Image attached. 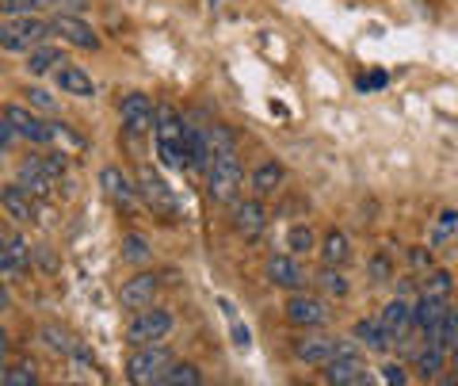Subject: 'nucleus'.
I'll list each match as a JSON object with an SVG mask.
<instances>
[{
    "label": "nucleus",
    "mask_w": 458,
    "mask_h": 386,
    "mask_svg": "<svg viewBox=\"0 0 458 386\" xmlns=\"http://www.w3.org/2000/svg\"><path fill=\"white\" fill-rule=\"evenodd\" d=\"M188 131H191V126L180 119L176 107H168V104L157 107V126H153V134H157V153H161V161H165L168 168H188V165H191Z\"/></svg>",
    "instance_id": "obj_1"
},
{
    "label": "nucleus",
    "mask_w": 458,
    "mask_h": 386,
    "mask_svg": "<svg viewBox=\"0 0 458 386\" xmlns=\"http://www.w3.org/2000/svg\"><path fill=\"white\" fill-rule=\"evenodd\" d=\"M172 367H176V360H172V352L165 345H141L126 360V379L134 386H157Z\"/></svg>",
    "instance_id": "obj_2"
},
{
    "label": "nucleus",
    "mask_w": 458,
    "mask_h": 386,
    "mask_svg": "<svg viewBox=\"0 0 458 386\" xmlns=\"http://www.w3.org/2000/svg\"><path fill=\"white\" fill-rule=\"evenodd\" d=\"M241 188H245V173H241V165H237V153L233 157H214L210 168H207L210 199H218V203H237Z\"/></svg>",
    "instance_id": "obj_3"
},
{
    "label": "nucleus",
    "mask_w": 458,
    "mask_h": 386,
    "mask_svg": "<svg viewBox=\"0 0 458 386\" xmlns=\"http://www.w3.org/2000/svg\"><path fill=\"white\" fill-rule=\"evenodd\" d=\"M54 35L50 23H42L38 16H8L0 27V47L4 50H35L42 47V39Z\"/></svg>",
    "instance_id": "obj_4"
},
{
    "label": "nucleus",
    "mask_w": 458,
    "mask_h": 386,
    "mask_svg": "<svg viewBox=\"0 0 458 386\" xmlns=\"http://www.w3.org/2000/svg\"><path fill=\"white\" fill-rule=\"evenodd\" d=\"M172 333V313L168 310H141L131 318V325H126V345H161V340Z\"/></svg>",
    "instance_id": "obj_5"
},
{
    "label": "nucleus",
    "mask_w": 458,
    "mask_h": 386,
    "mask_svg": "<svg viewBox=\"0 0 458 386\" xmlns=\"http://www.w3.org/2000/svg\"><path fill=\"white\" fill-rule=\"evenodd\" d=\"M119 116H123L126 134H146V131H153V126H157V107H153V99H149L146 92L123 96Z\"/></svg>",
    "instance_id": "obj_6"
},
{
    "label": "nucleus",
    "mask_w": 458,
    "mask_h": 386,
    "mask_svg": "<svg viewBox=\"0 0 458 386\" xmlns=\"http://www.w3.org/2000/svg\"><path fill=\"white\" fill-rule=\"evenodd\" d=\"M4 119L16 126L20 138L35 142V146H47V142H54V123H42L38 116H31V111L20 107V104H8L4 107Z\"/></svg>",
    "instance_id": "obj_7"
},
{
    "label": "nucleus",
    "mask_w": 458,
    "mask_h": 386,
    "mask_svg": "<svg viewBox=\"0 0 458 386\" xmlns=\"http://www.w3.org/2000/svg\"><path fill=\"white\" fill-rule=\"evenodd\" d=\"M138 192L146 195V203L153 210H161V214H176V195H172V188L153 173L149 165H141L138 168Z\"/></svg>",
    "instance_id": "obj_8"
},
{
    "label": "nucleus",
    "mask_w": 458,
    "mask_h": 386,
    "mask_svg": "<svg viewBox=\"0 0 458 386\" xmlns=\"http://www.w3.org/2000/svg\"><path fill=\"white\" fill-rule=\"evenodd\" d=\"M50 27H54V35H62L65 42H73V47H81V50H96L99 47V35L81 16H73V12H57Z\"/></svg>",
    "instance_id": "obj_9"
},
{
    "label": "nucleus",
    "mask_w": 458,
    "mask_h": 386,
    "mask_svg": "<svg viewBox=\"0 0 458 386\" xmlns=\"http://www.w3.org/2000/svg\"><path fill=\"white\" fill-rule=\"evenodd\" d=\"M16 184H20L23 192H31V195H50L57 180L50 176V168H47V161H42V153H35V157H27V161L20 165Z\"/></svg>",
    "instance_id": "obj_10"
},
{
    "label": "nucleus",
    "mask_w": 458,
    "mask_h": 386,
    "mask_svg": "<svg viewBox=\"0 0 458 386\" xmlns=\"http://www.w3.org/2000/svg\"><path fill=\"white\" fill-rule=\"evenodd\" d=\"M360 379H367L363 356H336V360L325 364V382L328 386H355Z\"/></svg>",
    "instance_id": "obj_11"
},
{
    "label": "nucleus",
    "mask_w": 458,
    "mask_h": 386,
    "mask_svg": "<svg viewBox=\"0 0 458 386\" xmlns=\"http://www.w3.org/2000/svg\"><path fill=\"white\" fill-rule=\"evenodd\" d=\"M267 279L283 291H302L306 287V268L294 256H271L267 261Z\"/></svg>",
    "instance_id": "obj_12"
},
{
    "label": "nucleus",
    "mask_w": 458,
    "mask_h": 386,
    "mask_svg": "<svg viewBox=\"0 0 458 386\" xmlns=\"http://www.w3.org/2000/svg\"><path fill=\"white\" fill-rule=\"evenodd\" d=\"M286 322L298 325V329H318L325 322L321 298H313V295H291V303H286Z\"/></svg>",
    "instance_id": "obj_13"
},
{
    "label": "nucleus",
    "mask_w": 458,
    "mask_h": 386,
    "mask_svg": "<svg viewBox=\"0 0 458 386\" xmlns=\"http://www.w3.org/2000/svg\"><path fill=\"white\" fill-rule=\"evenodd\" d=\"M119 298H123V306H126V310H134V313L149 310V306H153V298H157V276H131V279L123 283Z\"/></svg>",
    "instance_id": "obj_14"
},
{
    "label": "nucleus",
    "mask_w": 458,
    "mask_h": 386,
    "mask_svg": "<svg viewBox=\"0 0 458 386\" xmlns=\"http://www.w3.org/2000/svg\"><path fill=\"white\" fill-rule=\"evenodd\" d=\"M333 352H336V340L325 337V333L294 337V356H298V360H306V364H328V360H333Z\"/></svg>",
    "instance_id": "obj_15"
},
{
    "label": "nucleus",
    "mask_w": 458,
    "mask_h": 386,
    "mask_svg": "<svg viewBox=\"0 0 458 386\" xmlns=\"http://www.w3.org/2000/svg\"><path fill=\"white\" fill-rule=\"evenodd\" d=\"M0 203H4V210H8L16 222H35V219H38L35 195L23 192L20 184H4V192H0Z\"/></svg>",
    "instance_id": "obj_16"
},
{
    "label": "nucleus",
    "mask_w": 458,
    "mask_h": 386,
    "mask_svg": "<svg viewBox=\"0 0 458 386\" xmlns=\"http://www.w3.org/2000/svg\"><path fill=\"white\" fill-rule=\"evenodd\" d=\"M233 226H237V234H245V237H260L267 230V214L260 207V199H245V203H237L233 207Z\"/></svg>",
    "instance_id": "obj_17"
},
{
    "label": "nucleus",
    "mask_w": 458,
    "mask_h": 386,
    "mask_svg": "<svg viewBox=\"0 0 458 386\" xmlns=\"http://www.w3.org/2000/svg\"><path fill=\"white\" fill-rule=\"evenodd\" d=\"M412 313H417V306H412L409 298H394V303H386V310H382L386 333L401 340V337H405L409 329H412Z\"/></svg>",
    "instance_id": "obj_18"
},
{
    "label": "nucleus",
    "mask_w": 458,
    "mask_h": 386,
    "mask_svg": "<svg viewBox=\"0 0 458 386\" xmlns=\"http://www.w3.org/2000/svg\"><path fill=\"white\" fill-rule=\"evenodd\" d=\"M99 184H104V192H107L119 207H131L134 199H138V184L126 180L123 168H104V173H99Z\"/></svg>",
    "instance_id": "obj_19"
},
{
    "label": "nucleus",
    "mask_w": 458,
    "mask_h": 386,
    "mask_svg": "<svg viewBox=\"0 0 458 386\" xmlns=\"http://www.w3.org/2000/svg\"><path fill=\"white\" fill-rule=\"evenodd\" d=\"M447 310H451L447 303H439V298H424V295H420L417 313H412V325H417L420 333H428V337H432L436 329H439L443 322H447Z\"/></svg>",
    "instance_id": "obj_20"
},
{
    "label": "nucleus",
    "mask_w": 458,
    "mask_h": 386,
    "mask_svg": "<svg viewBox=\"0 0 458 386\" xmlns=\"http://www.w3.org/2000/svg\"><path fill=\"white\" fill-rule=\"evenodd\" d=\"M352 337L360 340V345H367L370 352H386L394 345V337L386 333V325H382V318H363L360 325L352 329Z\"/></svg>",
    "instance_id": "obj_21"
},
{
    "label": "nucleus",
    "mask_w": 458,
    "mask_h": 386,
    "mask_svg": "<svg viewBox=\"0 0 458 386\" xmlns=\"http://www.w3.org/2000/svg\"><path fill=\"white\" fill-rule=\"evenodd\" d=\"M54 77H57V89L69 92V96H92L96 92L92 77L84 73V69H77V65H57Z\"/></svg>",
    "instance_id": "obj_22"
},
{
    "label": "nucleus",
    "mask_w": 458,
    "mask_h": 386,
    "mask_svg": "<svg viewBox=\"0 0 458 386\" xmlns=\"http://www.w3.org/2000/svg\"><path fill=\"white\" fill-rule=\"evenodd\" d=\"M348 256H352L348 234L328 230V234H325V241H321V261H325L328 268H340V264H348Z\"/></svg>",
    "instance_id": "obj_23"
},
{
    "label": "nucleus",
    "mask_w": 458,
    "mask_h": 386,
    "mask_svg": "<svg viewBox=\"0 0 458 386\" xmlns=\"http://www.w3.org/2000/svg\"><path fill=\"white\" fill-rule=\"evenodd\" d=\"M31 264V256H27V245H23V237L20 234H8L4 237V276H20V271Z\"/></svg>",
    "instance_id": "obj_24"
},
{
    "label": "nucleus",
    "mask_w": 458,
    "mask_h": 386,
    "mask_svg": "<svg viewBox=\"0 0 458 386\" xmlns=\"http://www.w3.org/2000/svg\"><path fill=\"white\" fill-rule=\"evenodd\" d=\"M451 291H454L451 271H443V268L424 271V287H420V295H424V298H439V303H447Z\"/></svg>",
    "instance_id": "obj_25"
},
{
    "label": "nucleus",
    "mask_w": 458,
    "mask_h": 386,
    "mask_svg": "<svg viewBox=\"0 0 458 386\" xmlns=\"http://www.w3.org/2000/svg\"><path fill=\"white\" fill-rule=\"evenodd\" d=\"M249 184H252V192H256V195H276V192H279V184H283V168H279L276 161H264V165L252 173Z\"/></svg>",
    "instance_id": "obj_26"
},
{
    "label": "nucleus",
    "mask_w": 458,
    "mask_h": 386,
    "mask_svg": "<svg viewBox=\"0 0 458 386\" xmlns=\"http://www.w3.org/2000/svg\"><path fill=\"white\" fill-rule=\"evenodd\" d=\"M57 62H65V58H62V50H57V47H35V50H27V69H31L35 77L50 73V69H54Z\"/></svg>",
    "instance_id": "obj_27"
},
{
    "label": "nucleus",
    "mask_w": 458,
    "mask_h": 386,
    "mask_svg": "<svg viewBox=\"0 0 458 386\" xmlns=\"http://www.w3.org/2000/svg\"><path fill=\"white\" fill-rule=\"evenodd\" d=\"M443 356H447V348H439L436 340H428V348L417 356V375H420V379H439Z\"/></svg>",
    "instance_id": "obj_28"
},
{
    "label": "nucleus",
    "mask_w": 458,
    "mask_h": 386,
    "mask_svg": "<svg viewBox=\"0 0 458 386\" xmlns=\"http://www.w3.org/2000/svg\"><path fill=\"white\" fill-rule=\"evenodd\" d=\"M207 146H210V157H233L237 142H233V134H229L225 126H218V123H214L210 131H207Z\"/></svg>",
    "instance_id": "obj_29"
},
{
    "label": "nucleus",
    "mask_w": 458,
    "mask_h": 386,
    "mask_svg": "<svg viewBox=\"0 0 458 386\" xmlns=\"http://www.w3.org/2000/svg\"><path fill=\"white\" fill-rule=\"evenodd\" d=\"M199 382H203V375H199L195 364H176L157 386H199Z\"/></svg>",
    "instance_id": "obj_30"
},
{
    "label": "nucleus",
    "mask_w": 458,
    "mask_h": 386,
    "mask_svg": "<svg viewBox=\"0 0 458 386\" xmlns=\"http://www.w3.org/2000/svg\"><path fill=\"white\" fill-rule=\"evenodd\" d=\"M286 245H291L294 256H302V253H310L313 245H318V237H313L310 226H291V234H286Z\"/></svg>",
    "instance_id": "obj_31"
},
{
    "label": "nucleus",
    "mask_w": 458,
    "mask_h": 386,
    "mask_svg": "<svg viewBox=\"0 0 458 386\" xmlns=\"http://www.w3.org/2000/svg\"><path fill=\"white\" fill-rule=\"evenodd\" d=\"M4 386H38L35 367L31 364H12L8 375H4Z\"/></svg>",
    "instance_id": "obj_32"
},
{
    "label": "nucleus",
    "mask_w": 458,
    "mask_h": 386,
    "mask_svg": "<svg viewBox=\"0 0 458 386\" xmlns=\"http://www.w3.org/2000/svg\"><path fill=\"white\" fill-rule=\"evenodd\" d=\"M42 4H54V0H0V8H4L8 16H31Z\"/></svg>",
    "instance_id": "obj_33"
},
{
    "label": "nucleus",
    "mask_w": 458,
    "mask_h": 386,
    "mask_svg": "<svg viewBox=\"0 0 458 386\" xmlns=\"http://www.w3.org/2000/svg\"><path fill=\"white\" fill-rule=\"evenodd\" d=\"M321 287H325L328 295H348V279H344L336 268H328V264H325V271H321Z\"/></svg>",
    "instance_id": "obj_34"
},
{
    "label": "nucleus",
    "mask_w": 458,
    "mask_h": 386,
    "mask_svg": "<svg viewBox=\"0 0 458 386\" xmlns=\"http://www.w3.org/2000/svg\"><path fill=\"white\" fill-rule=\"evenodd\" d=\"M123 256H126V261H146V256H149V249H146V241H141L138 234H131V237H123Z\"/></svg>",
    "instance_id": "obj_35"
},
{
    "label": "nucleus",
    "mask_w": 458,
    "mask_h": 386,
    "mask_svg": "<svg viewBox=\"0 0 458 386\" xmlns=\"http://www.w3.org/2000/svg\"><path fill=\"white\" fill-rule=\"evenodd\" d=\"M454 226H458V210H443V219H439V226H436V245L451 237Z\"/></svg>",
    "instance_id": "obj_36"
},
{
    "label": "nucleus",
    "mask_w": 458,
    "mask_h": 386,
    "mask_svg": "<svg viewBox=\"0 0 458 386\" xmlns=\"http://www.w3.org/2000/svg\"><path fill=\"white\" fill-rule=\"evenodd\" d=\"M42 333H47V345H50V348H57V352H69V337H65V329L47 325V329H42Z\"/></svg>",
    "instance_id": "obj_37"
},
{
    "label": "nucleus",
    "mask_w": 458,
    "mask_h": 386,
    "mask_svg": "<svg viewBox=\"0 0 458 386\" xmlns=\"http://www.w3.org/2000/svg\"><path fill=\"white\" fill-rule=\"evenodd\" d=\"M382 379H386V386H405V367H397V364L382 367Z\"/></svg>",
    "instance_id": "obj_38"
},
{
    "label": "nucleus",
    "mask_w": 458,
    "mask_h": 386,
    "mask_svg": "<svg viewBox=\"0 0 458 386\" xmlns=\"http://www.w3.org/2000/svg\"><path fill=\"white\" fill-rule=\"evenodd\" d=\"M27 99H31L35 107H42V111H54V96H47L42 89H27Z\"/></svg>",
    "instance_id": "obj_39"
},
{
    "label": "nucleus",
    "mask_w": 458,
    "mask_h": 386,
    "mask_svg": "<svg viewBox=\"0 0 458 386\" xmlns=\"http://www.w3.org/2000/svg\"><path fill=\"white\" fill-rule=\"evenodd\" d=\"M16 138H20V131H16V126H12L8 119L0 123V142H4V150H12V146H16Z\"/></svg>",
    "instance_id": "obj_40"
},
{
    "label": "nucleus",
    "mask_w": 458,
    "mask_h": 386,
    "mask_svg": "<svg viewBox=\"0 0 458 386\" xmlns=\"http://www.w3.org/2000/svg\"><path fill=\"white\" fill-rule=\"evenodd\" d=\"M370 271H375V279L382 283V279H390V261H386V256H375V261H370Z\"/></svg>",
    "instance_id": "obj_41"
},
{
    "label": "nucleus",
    "mask_w": 458,
    "mask_h": 386,
    "mask_svg": "<svg viewBox=\"0 0 458 386\" xmlns=\"http://www.w3.org/2000/svg\"><path fill=\"white\" fill-rule=\"evenodd\" d=\"M233 345H237V348H249V345H252L249 329H245V325H241V322H233Z\"/></svg>",
    "instance_id": "obj_42"
},
{
    "label": "nucleus",
    "mask_w": 458,
    "mask_h": 386,
    "mask_svg": "<svg viewBox=\"0 0 458 386\" xmlns=\"http://www.w3.org/2000/svg\"><path fill=\"white\" fill-rule=\"evenodd\" d=\"M386 84V73H370V77H360V89L367 92V89H382Z\"/></svg>",
    "instance_id": "obj_43"
},
{
    "label": "nucleus",
    "mask_w": 458,
    "mask_h": 386,
    "mask_svg": "<svg viewBox=\"0 0 458 386\" xmlns=\"http://www.w3.org/2000/svg\"><path fill=\"white\" fill-rule=\"evenodd\" d=\"M412 264H417V268H428V271H432V256H428L424 249H412Z\"/></svg>",
    "instance_id": "obj_44"
},
{
    "label": "nucleus",
    "mask_w": 458,
    "mask_h": 386,
    "mask_svg": "<svg viewBox=\"0 0 458 386\" xmlns=\"http://www.w3.org/2000/svg\"><path fill=\"white\" fill-rule=\"evenodd\" d=\"M436 386H458V371H451V375H439Z\"/></svg>",
    "instance_id": "obj_45"
},
{
    "label": "nucleus",
    "mask_w": 458,
    "mask_h": 386,
    "mask_svg": "<svg viewBox=\"0 0 458 386\" xmlns=\"http://www.w3.org/2000/svg\"><path fill=\"white\" fill-rule=\"evenodd\" d=\"M451 364H454V371H458V340L451 345Z\"/></svg>",
    "instance_id": "obj_46"
},
{
    "label": "nucleus",
    "mask_w": 458,
    "mask_h": 386,
    "mask_svg": "<svg viewBox=\"0 0 458 386\" xmlns=\"http://www.w3.org/2000/svg\"><path fill=\"white\" fill-rule=\"evenodd\" d=\"M355 386H375V382H367V379H360V382H355Z\"/></svg>",
    "instance_id": "obj_47"
},
{
    "label": "nucleus",
    "mask_w": 458,
    "mask_h": 386,
    "mask_svg": "<svg viewBox=\"0 0 458 386\" xmlns=\"http://www.w3.org/2000/svg\"><path fill=\"white\" fill-rule=\"evenodd\" d=\"M210 4H225V0H210Z\"/></svg>",
    "instance_id": "obj_48"
},
{
    "label": "nucleus",
    "mask_w": 458,
    "mask_h": 386,
    "mask_svg": "<svg viewBox=\"0 0 458 386\" xmlns=\"http://www.w3.org/2000/svg\"><path fill=\"white\" fill-rule=\"evenodd\" d=\"M69 386H77V382H69Z\"/></svg>",
    "instance_id": "obj_49"
},
{
    "label": "nucleus",
    "mask_w": 458,
    "mask_h": 386,
    "mask_svg": "<svg viewBox=\"0 0 458 386\" xmlns=\"http://www.w3.org/2000/svg\"><path fill=\"white\" fill-rule=\"evenodd\" d=\"M310 386H313V382H310Z\"/></svg>",
    "instance_id": "obj_50"
}]
</instances>
